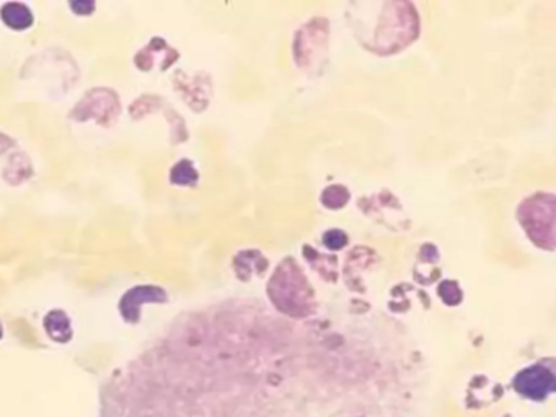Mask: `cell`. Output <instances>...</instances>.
I'll use <instances>...</instances> for the list:
<instances>
[{"mask_svg": "<svg viewBox=\"0 0 556 417\" xmlns=\"http://www.w3.org/2000/svg\"><path fill=\"white\" fill-rule=\"evenodd\" d=\"M514 387L523 396L532 397V400H545L553 391V371L542 365L526 368L517 375Z\"/></svg>", "mask_w": 556, "mask_h": 417, "instance_id": "cell-1", "label": "cell"}, {"mask_svg": "<svg viewBox=\"0 0 556 417\" xmlns=\"http://www.w3.org/2000/svg\"><path fill=\"white\" fill-rule=\"evenodd\" d=\"M0 16L4 20L5 25L11 26L12 29H27L34 23V15L24 3H5Z\"/></svg>", "mask_w": 556, "mask_h": 417, "instance_id": "cell-2", "label": "cell"}]
</instances>
